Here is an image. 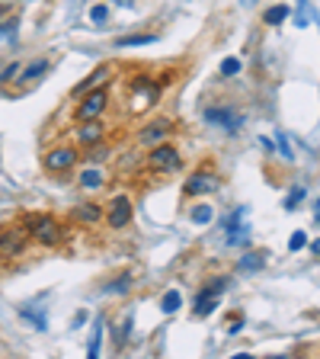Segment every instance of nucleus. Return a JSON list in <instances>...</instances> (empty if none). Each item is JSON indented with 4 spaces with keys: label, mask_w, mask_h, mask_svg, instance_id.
Returning a JSON list of instances; mask_svg holds the SVG:
<instances>
[{
    "label": "nucleus",
    "mask_w": 320,
    "mask_h": 359,
    "mask_svg": "<svg viewBox=\"0 0 320 359\" xmlns=\"http://www.w3.org/2000/svg\"><path fill=\"white\" fill-rule=\"evenodd\" d=\"M218 189H221V177H218L211 167H202V170H195L193 177L186 180L183 193L186 196H202V193H218Z\"/></svg>",
    "instance_id": "obj_4"
},
{
    "label": "nucleus",
    "mask_w": 320,
    "mask_h": 359,
    "mask_svg": "<svg viewBox=\"0 0 320 359\" xmlns=\"http://www.w3.org/2000/svg\"><path fill=\"white\" fill-rule=\"evenodd\" d=\"M301 196H305V189H295V193L288 196V202H285V209H295V205L301 202Z\"/></svg>",
    "instance_id": "obj_28"
},
{
    "label": "nucleus",
    "mask_w": 320,
    "mask_h": 359,
    "mask_svg": "<svg viewBox=\"0 0 320 359\" xmlns=\"http://www.w3.org/2000/svg\"><path fill=\"white\" fill-rule=\"evenodd\" d=\"M179 302H183V295H179V292H167L164 302H160V308H164L167 314H173V311L179 308Z\"/></svg>",
    "instance_id": "obj_20"
},
{
    "label": "nucleus",
    "mask_w": 320,
    "mask_h": 359,
    "mask_svg": "<svg viewBox=\"0 0 320 359\" xmlns=\"http://www.w3.org/2000/svg\"><path fill=\"white\" fill-rule=\"evenodd\" d=\"M22 228H26V234H29V241H36V244L42 247H61L67 238L64 224L58 222L55 215H45V212H32V215L22 218Z\"/></svg>",
    "instance_id": "obj_1"
},
{
    "label": "nucleus",
    "mask_w": 320,
    "mask_h": 359,
    "mask_svg": "<svg viewBox=\"0 0 320 359\" xmlns=\"http://www.w3.org/2000/svg\"><path fill=\"white\" fill-rule=\"evenodd\" d=\"M90 148H93V154H90L87 151V161H93V164H99V161H106V157H109V148H103V144H90Z\"/></svg>",
    "instance_id": "obj_23"
},
{
    "label": "nucleus",
    "mask_w": 320,
    "mask_h": 359,
    "mask_svg": "<svg viewBox=\"0 0 320 359\" xmlns=\"http://www.w3.org/2000/svg\"><path fill=\"white\" fill-rule=\"evenodd\" d=\"M77 142H81V144H97V142H103V126H99L97 119L83 122V126L77 128Z\"/></svg>",
    "instance_id": "obj_13"
},
{
    "label": "nucleus",
    "mask_w": 320,
    "mask_h": 359,
    "mask_svg": "<svg viewBox=\"0 0 320 359\" xmlns=\"http://www.w3.org/2000/svg\"><path fill=\"white\" fill-rule=\"evenodd\" d=\"M20 71H22V65H10L7 71L0 74V81H4V83H7V81H16V77H20Z\"/></svg>",
    "instance_id": "obj_26"
},
{
    "label": "nucleus",
    "mask_w": 320,
    "mask_h": 359,
    "mask_svg": "<svg viewBox=\"0 0 320 359\" xmlns=\"http://www.w3.org/2000/svg\"><path fill=\"white\" fill-rule=\"evenodd\" d=\"M128 222H132V199H128V196H116V199L109 202V209H106V224L119 231Z\"/></svg>",
    "instance_id": "obj_8"
},
{
    "label": "nucleus",
    "mask_w": 320,
    "mask_h": 359,
    "mask_svg": "<svg viewBox=\"0 0 320 359\" xmlns=\"http://www.w3.org/2000/svg\"><path fill=\"white\" fill-rule=\"evenodd\" d=\"M26 244H29L26 228H20V224L0 228V260H13V257H20L22 250H26Z\"/></svg>",
    "instance_id": "obj_3"
},
{
    "label": "nucleus",
    "mask_w": 320,
    "mask_h": 359,
    "mask_svg": "<svg viewBox=\"0 0 320 359\" xmlns=\"http://www.w3.org/2000/svg\"><path fill=\"white\" fill-rule=\"evenodd\" d=\"M240 71V61L237 58H224V65H221V74L224 77H234Z\"/></svg>",
    "instance_id": "obj_24"
},
{
    "label": "nucleus",
    "mask_w": 320,
    "mask_h": 359,
    "mask_svg": "<svg viewBox=\"0 0 320 359\" xmlns=\"http://www.w3.org/2000/svg\"><path fill=\"white\" fill-rule=\"evenodd\" d=\"M211 215H215V212H211V205H195V209L189 212V218H193L195 224H209Z\"/></svg>",
    "instance_id": "obj_18"
},
{
    "label": "nucleus",
    "mask_w": 320,
    "mask_h": 359,
    "mask_svg": "<svg viewBox=\"0 0 320 359\" xmlns=\"http://www.w3.org/2000/svg\"><path fill=\"white\" fill-rule=\"evenodd\" d=\"M311 250H314V257H320V241H314V244H311Z\"/></svg>",
    "instance_id": "obj_30"
},
{
    "label": "nucleus",
    "mask_w": 320,
    "mask_h": 359,
    "mask_svg": "<svg viewBox=\"0 0 320 359\" xmlns=\"http://www.w3.org/2000/svg\"><path fill=\"white\" fill-rule=\"evenodd\" d=\"M99 215H103V209H99L97 202H83V205H77L74 209V218L77 222H83V224H93Z\"/></svg>",
    "instance_id": "obj_14"
},
{
    "label": "nucleus",
    "mask_w": 320,
    "mask_h": 359,
    "mask_svg": "<svg viewBox=\"0 0 320 359\" xmlns=\"http://www.w3.org/2000/svg\"><path fill=\"white\" fill-rule=\"evenodd\" d=\"M170 135H173V122L170 119H157V122H151V126H144L141 132H138V144L154 148V144H164Z\"/></svg>",
    "instance_id": "obj_7"
},
{
    "label": "nucleus",
    "mask_w": 320,
    "mask_h": 359,
    "mask_svg": "<svg viewBox=\"0 0 320 359\" xmlns=\"http://www.w3.org/2000/svg\"><path fill=\"white\" fill-rule=\"evenodd\" d=\"M263 20H266L269 26H279L282 20H288V7H285V4H279V7L266 10V13H263Z\"/></svg>",
    "instance_id": "obj_17"
},
{
    "label": "nucleus",
    "mask_w": 320,
    "mask_h": 359,
    "mask_svg": "<svg viewBox=\"0 0 320 359\" xmlns=\"http://www.w3.org/2000/svg\"><path fill=\"white\" fill-rule=\"evenodd\" d=\"M99 340H103V321H97V330L90 337V346H87L90 356H99Z\"/></svg>",
    "instance_id": "obj_22"
},
{
    "label": "nucleus",
    "mask_w": 320,
    "mask_h": 359,
    "mask_svg": "<svg viewBox=\"0 0 320 359\" xmlns=\"http://www.w3.org/2000/svg\"><path fill=\"white\" fill-rule=\"evenodd\" d=\"M224 289H228V279H224V276L205 285V289H202L199 295H195V308H193L195 318H209V314L218 308V295H221Z\"/></svg>",
    "instance_id": "obj_5"
},
{
    "label": "nucleus",
    "mask_w": 320,
    "mask_h": 359,
    "mask_svg": "<svg viewBox=\"0 0 320 359\" xmlns=\"http://www.w3.org/2000/svg\"><path fill=\"white\" fill-rule=\"evenodd\" d=\"M119 4H122V7H132V0H119Z\"/></svg>",
    "instance_id": "obj_31"
},
{
    "label": "nucleus",
    "mask_w": 320,
    "mask_h": 359,
    "mask_svg": "<svg viewBox=\"0 0 320 359\" xmlns=\"http://www.w3.org/2000/svg\"><path fill=\"white\" fill-rule=\"evenodd\" d=\"M109 81H112V65L97 67V71H93L87 81H81V83L74 87V97H87V93H93V90H103Z\"/></svg>",
    "instance_id": "obj_11"
},
{
    "label": "nucleus",
    "mask_w": 320,
    "mask_h": 359,
    "mask_svg": "<svg viewBox=\"0 0 320 359\" xmlns=\"http://www.w3.org/2000/svg\"><path fill=\"white\" fill-rule=\"evenodd\" d=\"M307 244V238H305V231H295L288 238V250H301V247Z\"/></svg>",
    "instance_id": "obj_25"
},
{
    "label": "nucleus",
    "mask_w": 320,
    "mask_h": 359,
    "mask_svg": "<svg viewBox=\"0 0 320 359\" xmlns=\"http://www.w3.org/2000/svg\"><path fill=\"white\" fill-rule=\"evenodd\" d=\"M205 122L209 126H221L224 132H240V126H244V116H240L237 109H228V106H211V109H205Z\"/></svg>",
    "instance_id": "obj_6"
},
{
    "label": "nucleus",
    "mask_w": 320,
    "mask_h": 359,
    "mask_svg": "<svg viewBox=\"0 0 320 359\" xmlns=\"http://www.w3.org/2000/svg\"><path fill=\"white\" fill-rule=\"evenodd\" d=\"M157 100V83H151L148 77H138L134 81V106L141 109V106H151Z\"/></svg>",
    "instance_id": "obj_12"
},
{
    "label": "nucleus",
    "mask_w": 320,
    "mask_h": 359,
    "mask_svg": "<svg viewBox=\"0 0 320 359\" xmlns=\"http://www.w3.org/2000/svg\"><path fill=\"white\" fill-rule=\"evenodd\" d=\"M81 187L83 189H99L103 187V173H99L97 167H87V170L81 173Z\"/></svg>",
    "instance_id": "obj_15"
},
{
    "label": "nucleus",
    "mask_w": 320,
    "mask_h": 359,
    "mask_svg": "<svg viewBox=\"0 0 320 359\" xmlns=\"http://www.w3.org/2000/svg\"><path fill=\"white\" fill-rule=\"evenodd\" d=\"M77 164V151L74 148H52L45 154V170L48 173H61V170H71Z\"/></svg>",
    "instance_id": "obj_10"
},
{
    "label": "nucleus",
    "mask_w": 320,
    "mask_h": 359,
    "mask_svg": "<svg viewBox=\"0 0 320 359\" xmlns=\"http://www.w3.org/2000/svg\"><path fill=\"white\" fill-rule=\"evenodd\" d=\"M266 266V257L263 254H244L240 257V269H244V273H256V269H263Z\"/></svg>",
    "instance_id": "obj_16"
},
{
    "label": "nucleus",
    "mask_w": 320,
    "mask_h": 359,
    "mask_svg": "<svg viewBox=\"0 0 320 359\" xmlns=\"http://www.w3.org/2000/svg\"><path fill=\"white\" fill-rule=\"evenodd\" d=\"M48 71V61H36V65H29V71H26V77H22V83H32L39 81V77Z\"/></svg>",
    "instance_id": "obj_19"
},
{
    "label": "nucleus",
    "mask_w": 320,
    "mask_h": 359,
    "mask_svg": "<svg viewBox=\"0 0 320 359\" xmlns=\"http://www.w3.org/2000/svg\"><path fill=\"white\" fill-rule=\"evenodd\" d=\"M103 109H106V90H93L90 97L81 100V106L74 109V119L77 122H90V119H97Z\"/></svg>",
    "instance_id": "obj_9"
},
{
    "label": "nucleus",
    "mask_w": 320,
    "mask_h": 359,
    "mask_svg": "<svg viewBox=\"0 0 320 359\" xmlns=\"http://www.w3.org/2000/svg\"><path fill=\"white\" fill-rule=\"evenodd\" d=\"M128 285H132V279H128V276H122L119 283H109V285H106V292H125Z\"/></svg>",
    "instance_id": "obj_27"
},
{
    "label": "nucleus",
    "mask_w": 320,
    "mask_h": 359,
    "mask_svg": "<svg viewBox=\"0 0 320 359\" xmlns=\"http://www.w3.org/2000/svg\"><path fill=\"white\" fill-rule=\"evenodd\" d=\"M148 170L154 173H176L183 170V157H179V151L173 148V144H154L148 154Z\"/></svg>",
    "instance_id": "obj_2"
},
{
    "label": "nucleus",
    "mask_w": 320,
    "mask_h": 359,
    "mask_svg": "<svg viewBox=\"0 0 320 359\" xmlns=\"http://www.w3.org/2000/svg\"><path fill=\"white\" fill-rule=\"evenodd\" d=\"M151 42H157V36H128V39H119V48H128V45H151Z\"/></svg>",
    "instance_id": "obj_21"
},
{
    "label": "nucleus",
    "mask_w": 320,
    "mask_h": 359,
    "mask_svg": "<svg viewBox=\"0 0 320 359\" xmlns=\"http://www.w3.org/2000/svg\"><path fill=\"white\" fill-rule=\"evenodd\" d=\"M90 16H93L97 22H103L106 16H109V10H106V7H93V10H90Z\"/></svg>",
    "instance_id": "obj_29"
}]
</instances>
